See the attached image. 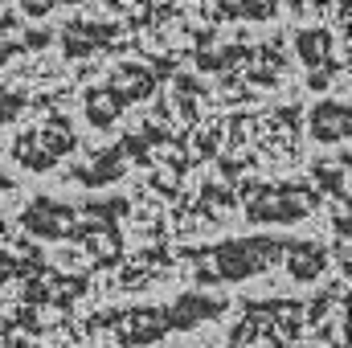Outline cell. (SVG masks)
Here are the masks:
<instances>
[{"instance_id":"cell-2","label":"cell","mask_w":352,"mask_h":348,"mask_svg":"<svg viewBox=\"0 0 352 348\" xmlns=\"http://www.w3.org/2000/svg\"><path fill=\"white\" fill-rule=\"evenodd\" d=\"M164 312H156V307H144V312H131L127 316V328H119V340L123 345H152V340H160L164 336Z\"/></svg>"},{"instance_id":"cell-4","label":"cell","mask_w":352,"mask_h":348,"mask_svg":"<svg viewBox=\"0 0 352 348\" xmlns=\"http://www.w3.org/2000/svg\"><path fill=\"white\" fill-rule=\"evenodd\" d=\"M221 312V299H205V295H180L176 299V307L164 316V324L168 328H192L197 320H205V316H217Z\"/></svg>"},{"instance_id":"cell-12","label":"cell","mask_w":352,"mask_h":348,"mask_svg":"<svg viewBox=\"0 0 352 348\" xmlns=\"http://www.w3.org/2000/svg\"><path fill=\"white\" fill-rule=\"evenodd\" d=\"M4 274H8V262H0V279H4Z\"/></svg>"},{"instance_id":"cell-9","label":"cell","mask_w":352,"mask_h":348,"mask_svg":"<svg viewBox=\"0 0 352 348\" xmlns=\"http://www.w3.org/2000/svg\"><path fill=\"white\" fill-rule=\"evenodd\" d=\"M87 115H90V123H94V127H107V123L119 115V102H115L107 90H94V94L87 98Z\"/></svg>"},{"instance_id":"cell-1","label":"cell","mask_w":352,"mask_h":348,"mask_svg":"<svg viewBox=\"0 0 352 348\" xmlns=\"http://www.w3.org/2000/svg\"><path fill=\"white\" fill-rule=\"evenodd\" d=\"M278 254H283V242H274V238H242V242H226L217 250V262H221L226 279H246V274L270 266Z\"/></svg>"},{"instance_id":"cell-10","label":"cell","mask_w":352,"mask_h":348,"mask_svg":"<svg viewBox=\"0 0 352 348\" xmlns=\"http://www.w3.org/2000/svg\"><path fill=\"white\" fill-rule=\"evenodd\" d=\"M328 50V33L324 29H311V33H299V54L307 58V62H316L320 54Z\"/></svg>"},{"instance_id":"cell-5","label":"cell","mask_w":352,"mask_h":348,"mask_svg":"<svg viewBox=\"0 0 352 348\" xmlns=\"http://www.w3.org/2000/svg\"><path fill=\"white\" fill-rule=\"evenodd\" d=\"M344 127H349V107H344V102L336 107V102L328 98V102H320V107L311 111V135H316V140L332 144V140L344 135Z\"/></svg>"},{"instance_id":"cell-11","label":"cell","mask_w":352,"mask_h":348,"mask_svg":"<svg viewBox=\"0 0 352 348\" xmlns=\"http://www.w3.org/2000/svg\"><path fill=\"white\" fill-rule=\"evenodd\" d=\"M16 111H21V102H16V98H12V102H0V123H4V119H12Z\"/></svg>"},{"instance_id":"cell-7","label":"cell","mask_w":352,"mask_h":348,"mask_svg":"<svg viewBox=\"0 0 352 348\" xmlns=\"http://www.w3.org/2000/svg\"><path fill=\"white\" fill-rule=\"evenodd\" d=\"M324 270V250L320 246H291V274L295 279H316Z\"/></svg>"},{"instance_id":"cell-8","label":"cell","mask_w":352,"mask_h":348,"mask_svg":"<svg viewBox=\"0 0 352 348\" xmlns=\"http://www.w3.org/2000/svg\"><path fill=\"white\" fill-rule=\"evenodd\" d=\"M94 164H98V168H82V173H78V180H87V184L115 180V176L123 173V152H119V148H111V152H107V156H98Z\"/></svg>"},{"instance_id":"cell-6","label":"cell","mask_w":352,"mask_h":348,"mask_svg":"<svg viewBox=\"0 0 352 348\" xmlns=\"http://www.w3.org/2000/svg\"><path fill=\"white\" fill-rule=\"evenodd\" d=\"M152 90V78L144 74V70H135V66H127V70H119L115 78H111V98L115 102H131V98H140V94H148Z\"/></svg>"},{"instance_id":"cell-3","label":"cell","mask_w":352,"mask_h":348,"mask_svg":"<svg viewBox=\"0 0 352 348\" xmlns=\"http://www.w3.org/2000/svg\"><path fill=\"white\" fill-rule=\"evenodd\" d=\"M70 209L66 205H54V201H37V205H29V213H25V226L33 230V234H66L70 230Z\"/></svg>"}]
</instances>
